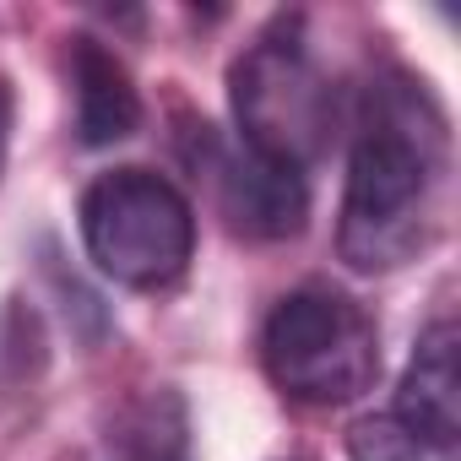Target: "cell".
Masks as SVG:
<instances>
[{"instance_id": "52a82bcc", "label": "cell", "mask_w": 461, "mask_h": 461, "mask_svg": "<svg viewBox=\"0 0 461 461\" xmlns=\"http://www.w3.org/2000/svg\"><path fill=\"white\" fill-rule=\"evenodd\" d=\"M71 77H77V131L87 147H114L141 125V98L131 87V71L98 39H77Z\"/></svg>"}, {"instance_id": "8992f818", "label": "cell", "mask_w": 461, "mask_h": 461, "mask_svg": "<svg viewBox=\"0 0 461 461\" xmlns=\"http://www.w3.org/2000/svg\"><path fill=\"white\" fill-rule=\"evenodd\" d=\"M391 418H402L407 429H418V434H429L439 445L461 439V337H456L450 315H439L418 337Z\"/></svg>"}, {"instance_id": "3957f363", "label": "cell", "mask_w": 461, "mask_h": 461, "mask_svg": "<svg viewBox=\"0 0 461 461\" xmlns=\"http://www.w3.org/2000/svg\"><path fill=\"white\" fill-rule=\"evenodd\" d=\"M82 245L120 288H168L195 256V212L185 190L152 168L98 174L82 195Z\"/></svg>"}, {"instance_id": "277c9868", "label": "cell", "mask_w": 461, "mask_h": 461, "mask_svg": "<svg viewBox=\"0 0 461 461\" xmlns=\"http://www.w3.org/2000/svg\"><path fill=\"white\" fill-rule=\"evenodd\" d=\"M228 98H234L240 141L299 174L326 152L337 125V93L294 28H277L240 55Z\"/></svg>"}, {"instance_id": "ba28073f", "label": "cell", "mask_w": 461, "mask_h": 461, "mask_svg": "<svg viewBox=\"0 0 461 461\" xmlns=\"http://www.w3.org/2000/svg\"><path fill=\"white\" fill-rule=\"evenodd\" d=\"M98 461H190V407L179 391L152 385L141 396H131L109 434Z\"/></svg>"}, {"instance_id": "5b68a950", "label": "cell", "mask_w": 461, "mask_h": 461, "mask_svg": "<svg viewBox=\"0 0 461 461\" xmlns=\"http://www.w3.org/2000/svg\"><path fill=\"white\" fill-rule=\"evenodd\" d=\"M212 185L222 201V217L250 240H288L310 217V185L299 168L240 147H212Z\"/></svg>"}, {"instance_id": "30bf717a", "label": "cell", "mask_w": 461, "mask_h": 461, "mask_svg": "<svg viewBox=\"0 0 461 461\" xmlns=\"http://www.w3.org/2000/svg\"><path fill=\"white\" fill-rule=\"evenodd\" d=\"M6 147H12V93L0 82V168H6Z\"/></svg>"}, {"instance_id": "9c48e42d", "label": "cell", "mask_w": 461, "mask_h": 461, "mask_svg": "<svg viewBox=\"0 0 461 461\" xmlns=\"http://www.w3.org/2000/svg\"><path fill=\"white\" fill-rule=\"evenodd\" d=\"M348 461H456V445H439V439L407 429L402 418L380 412V418H358L348 429Z\"/></svg>"}, {"instance_id": "6da1fadb", "label": "cell", "mask_w": 461, "mask_h": 461, "mask_svg": "<svg viewBox=\"0 0 461 461\" xmlns=\"http://www.w3.org/2000/svg\"><path fill=\"white\" fill-rule=\"evenodd\" d=\"M450 120L434 93L412 77L375 82L348 158L337 256L364 277L429 256L450 222Z\"/></svg>"}, {"instance_id": "7a4b0ae2", "label": "cell", "mask_w": 461, "mask_h": 461, "mask_svg": "<svg viewBox=\"0 0 461 461\" xmlns=\"http://www.w3.org/2000/svg\"><path fill=\"white\" fill-rule=\"evenodd\" d=\"M261 364L288 402L348 407L380 380V326L337 288H299L277 299L261 331Z\"/></svg>"}]
</instances>
